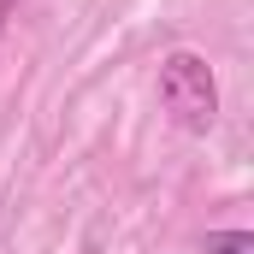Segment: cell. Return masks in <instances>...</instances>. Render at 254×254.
<instances>
[{
    "label": "cell",
    "mask_w": 254,
    "mask_h": 254,
    "mask_svg": "<svg viewBox=\"0 0 254 254\" xmlns=\"http://www.w3.org/2000/svg\"><path fill=\"white\" fill-rule=\"evenodd\" d=\"M207 254H254V237L249 231H213L207 237Z\"/></svg>",
    "instance_id": "2"
},
{
    "label": "cell",
    "mask_w": 254,
    "mask_h": 254,
    "mask_svg": "<svg viewBox=\"0 0 254 254\" xmlns=\"http://www.w3.org/2000/svg\"><path fill=\"white\" fill-rule=\"evenodd\" d=\"M160 107L172 113V125L190 130V136H207L213 119H219V83H213V65L201 54H172L160 65Z\"/></svg>",
    "instance_id": "1"
}]
</instances>
